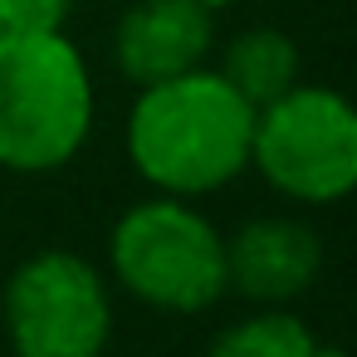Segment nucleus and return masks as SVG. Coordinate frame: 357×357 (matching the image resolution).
<instances>
[{
	"label": "nucleus",
	"instance_id": "obj_1",
	"mask_svg": "<svg viewBox=\"0 0 357 357\" xmlns=\"http://www.w3.org/2000/svg\"><path fill=\"white\" fill-rule=\"evenodd\" d=\"M255 103L240 98L220 69H186L147 84L128 118V157L162 196H206L250 167Z\"/></svg>",
	"mask_w": 357,
	"mask_h": 357
},
{
	"label": "nucleus",
	"instance_id": "obj_2",
	"mask_svg": "<svg viewBox=\"0 0 357 357\" xmlns=\"http://www.w3.org/2000/svg\"><path fill=\"white\" fill-rule=\"evenodd\" d=\"M93 79L64 30H0V167L40 176L79 157Z\"/></svg>",
	"mask_w": 357,
	"mask_h": 357
},
{
	"label": "nucleus",
	"instance_id": "obj_3",
	"mask_svg": "<svg viewBox=\"0 0 357 357\" xmlns=\"http://www.w3.org/2000/svg\"><path fill=\"white\" fill-rule=\"evenodd\" d=\"M108 259L118 284L162 313H201L230 289L225 240L186 196L128 206L108 235Z\"/></svg>",
	"mask_w": 357,
	"mask_h": 357
},
{
	"label": "nucleus",
	"instance_id": "obj_4",
	"mask_svg": "<svg viewBox=\"0 0 357 357\" xmlns=\"http://www.w3.org/2000/svg\"><path fill=\"white\" fill-rule=\"evenodd\" d=\"M250 167L289 201L328 206L357 191V103L323 84H294L255 108Z\"/></svg>",
	"mask_w": 357,
	"mask_h": 357
},
{
	"label": "nucleus",
	"instance_id": "obj_5",
	"mask_svg": "<svg viewBox=\"0 0 357 357\" xmlns=\"http://www.w3.org/2000/svg\"><path fill=\"white\" fill-rule=\"evenodd\" d=\"M6 337L15 357H103L113 298L103 274L74 250H40L6 279Z\"/></svg>",
	"mask_w": 357,
	"mask_h": 357
},
{
	"label": "nucleus",
	"instance_id": "obj_6",
	"mask_svg": "<svg viewBox=\"0 0 357 357\" xmlns=\"http://www.w3.org/2000/svg\"><path fill=\"white\" fill-rule=\"evenodd\" d=\"M323 269V245L303 220L259 215L225 240V284L255 303L298 298Z\"/></svg>",
	"mask_w": 357,
	"mask_h": 357
},
{
	"label": "nucleus",
	"instance_id": "obj_7",
	"mask_svg": "<svg viewBox=\"0 0 357 357\" xmlns=\"http://www.w3.org/2000/svg\"><path fill=\"white\" fill-rule=\"evenodd\" d=\"M211 35H215L211 10L196 6V0H137L118 20L113 59L137 89H147L186 69H201Z\"/></svg>",
	"mask_w": 357,
	"mask_h": 357
},
{
	"label": "nucleus",
	"instance_id": "obj_8",
	"mask_svg": "<svg viewBox=\"0 0 357 357\" xmlns=\"http://www.w3.org/2000/svg\"><path fill=\"white\" fill-rule=\"evenodd\" d=\"M220 79L259 108L298 84V50L284 30H245L230 40L220 59Z\"/></svg>",
	"mask_w": 357,
	"mask_h": 357
},
{
	"label": "nucleus",
	"instance_id": "obj_9",
	"mask_svg": "<svg viewBox=\"0 0 357 357\" xmlns=\"http://www.w3.org/2000/svg\"><path fill=\"white\" fill-rule=\"evenodd\" d=\"M313 352H318V337L284 308H269V313H255L245 323H230L206 347V357H313Z\"/></svg>",
	"mask_w": 357,
	"mask_h": 357
},
{
	"label": "nucleus",
	"instance_id": "obj_10",
	"mask_svg": "<svg viewBox=\"0 0 357 357\" xmlns=\"http://www.w3.org/2000/svg\"><path fill=\"white\" fill-rule=\"evenodd\" d=\"M74 0H0V30H64Z\"/></svg>",
	"mask_w": 357,
	"mask_h": 357
},
{
	"label": "nucleus",
	"instance_id": "obj_11",
	"mask_svg": "<svg viewBox=\"0 0 357 357\" xmlns=\"http://www.w3.org/2000/svg\"><path fill=\"white\" fill-rule=\"evenodd\" d=\"M313 357H347V352H342V347H333V342H318V352H313Z\"/></svg>",
	"mask_w": 357,
	"mask_h": 357
},
{
	"label": "nucleus",
	"instance_id": "obj_12",
	"mask_svg": "<svg viewBox=\"0 0 357 357\" xmlns=\"http://www.w3.org/2000/svg\"><path fill=\"white\" fill-rule=\"evenodd\" d=\"M196 6H206V10H220V6H230V0H196Z\"/></svg>",
	"mask_w": 357,
	"mask_h": 357
}]
</instances>
